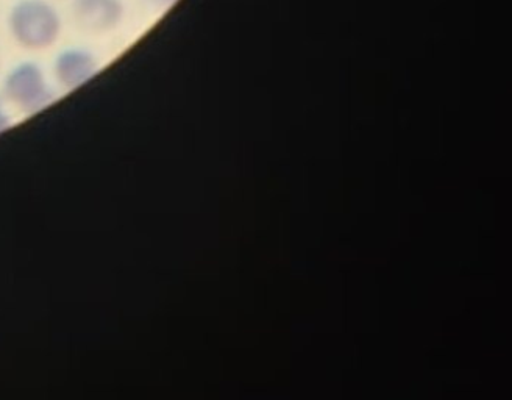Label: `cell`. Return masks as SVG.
Wrapping results in <instances>:
<instances>
[{
    "mask_svg": "<svg viewBox=\"0 0 512 400\" xmlns=\"http://www.w3.org/2000/svg\"><path fill=\"white\" fill-rule=\"evenodd\" d=\"M11 35L27 49H44L57 41L61 21L46 0H21L8 16Z\"/></svg>",
    "mask_w": 512,
    "mask_h": 400,
    "instance_id": "6da1fadb",
    "label": "cell"
},
{
    "mask_svg": "<svg viewBox=\"0 0 512 400\" xmlns=\"http://www.w3.org/2000/svg\"><path fill=\"white\" fill-rule=\"evenodd\" d=\"M5 91L16 104L27 108L41 107L50 97L43 71L30 61L11 69L5 80Z\"/></svg>",
    "mask_w": 512,
    "mask_h": 400,
    "instance_id": "7a4b0ae2",
    "label": "cell"
},
{
    "mask_svg": "<svg viewBox=\"0 0 512 400\" xmlns=\"http://www.w3.org/2000/svg\"><path fill=\"white\" fill-rule=\"evenodd\" d=\"M72 13L83 29L107 32L121 22L124 5L121 0H74Z\"/></svg>",
    "mask_w": 512,
    "mask_h": 400,
    "instance_id": "3957f363",
    "label": "cell"
},
{
    "mask_svg": "<svg viewBox=\"0 0 512 400\" xmlns=\"http://www.w3.org/2000/svg\"><path fill=\"white\" fill-rule=\"evenodd\" d=\"M97 71V61L88 50L66 49L55 61V74L68 88L82 85Z\"/></svg>",
    "mask_w": 512,
    "mask_h": 400,
    "instance_id": "277c9868",
    "label": "cell"
},
{
    "mask_svg": "<svg viewBox=\"0 0 512 400\" xmlns=\"http://www.w3.org/2000/svg\"><path fill=\"white\" fill-rule=\"evenodd\" d=\"M7 124V116L4 115V111H2V108H0V130L4 129L5 125Z\"/></svg>",
    "mask_w": 512,
    "mask_h": 400,
    "instance_id": "5b68a950",
    "label": "cell"
}]
</instances>
